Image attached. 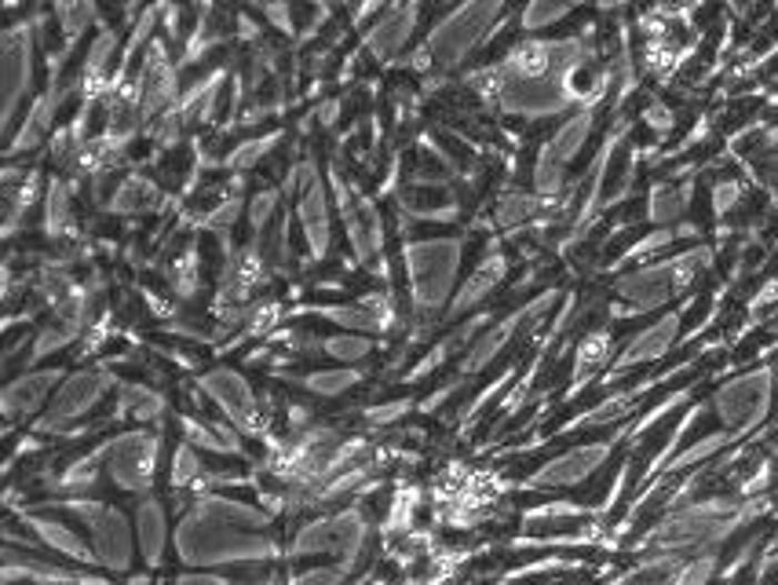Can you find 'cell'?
<instances>
[{
    "label": "cell",
    "instance_id": "obj_34",
    "mask_svg": "<svg viewBox=\"0 0 778 585\" xmlns=\"http://www.w3.org/2000/svg\"><path fill=\"white\" fill-rule=\"evenodd\" d=\"M70 186L62 180H48L44 186V234L48 239H70Z\"/></svg>",
    "mask_w": 778,
    "mask_h": 585
},
{
    "label": "cell",
    "instance_id": "obj_10",
    "mask_svg": "<svg viewBox=\"0 0 778 585\" xmlns=\"http://www.w3.org/2000/svg\"><path fill=\"white\" fill-rule=\"evenodd\" d=\"M593 121H596V107H582L574 118H567L556 129V135L542 147V158H537V169H534V194L542 198H556L563 191V176H567V165L577 158V151L585 147L588 132H593Z\"/></svg>",
    "mask_w": 778,
    "mask_h": 585
},
{
    "label": "cell",
    "instance_id": "obj_13",
    "mask_svg": "<svg viewBox=\"0 0 778 585\" xmlns=\"http://www.w3.org/2000/svg\"><path fill=\"white\" fill-rule=\"evenodd\" d=\"M771 406V370H752L746 377L727 381L724 389L713 395V410L720 414L727 432L742 435L749 428H757L764 417H768Z\"/></svg>",
    "mask_w": 778,
    "mask_h": 585
},
{
    "label": "cell",
    "instance_id": "obj_7",
    "mask_svg": "<svg viewBox=\"0 0 778 585\" xmlns=\"http://www.w3.org/2000/svg\"><path fill=\"white\" fill-rule=\"evenodd\" d=\"M114 373H110L107 366H92V370H78L70 373L67 381H62V389L55 392L52 406H48V414L37 421V432L41 435H67L84 414H92V410L103 403V395L114 389Z\"/></svg>",
    "mask_w": 778,
    "mask_h": 585
},
{
    "label": "cell",
    "instance_id": "obj_31",
    "mask_svg": "<svg viewBox=\"0 0 778 585\" xmlns=\"http://www.w3.org/2000/svg\"><path fill=\"white\" fill-rule=\"evenodd\" d=\"M99 472H107V454H103V446L92 454H84L78 457L70 468H62V476L55 480V487L62 494H70V497H81L95 487V480H99Z\"/></svg>",
    "mask_w": 778,
    "mask_h": 585
},
{
    "label": "cell",
    "instance_id": "obj_40",
    "mask_svg": "<svg viewBox=\"0 0 778 585\" xmlns=\"http://www.w3.org/2000/svg\"><path fill=\"white\" fill-rule=\"evenodd\" d=\"M282 198L285 194L279 191V186H263L260 194H253V202H249V228H253V239H260V234L271 228V220L279 216Z\"/></svg>",
    "mask_w": 778,
    "mask_h": 585
},
{
    "label": "cell",
    "instance_id": "obj_47",
    "mask_svg": "<svg viewBox=\"0 0 778 585\" xmlns=\"http://www.w3.org/2000/svg\"><path fill=\"white\" fill-rule=\"evenodd\" d=\"M347 571L344 567H315V571H304V575L289 578V585H341Z\"/></svg>",
    "mask_w": 778,
    "mask_h": 585
},
{
    "label": "cell",
    "instance_id": "obj_45",
    "mask_svg": "<svg viewBox=\"0 0 778 585\" xmlns=\"http://www.w3.org/2000/svg\"><path fill=\"white\" fill-rule=\"evenodd\" d=\"M713 571H717V556L713 553L695 556L691 564H684L680 571H676V578L669 585H706L713 578Z\"/></svg>",
    "mask_w": 778,
    "mask_h": 585
},
{
    "label": "cell",
    "instance_id": "obj_29",
    "mask_svg": "<svg viewBox=\"0 0 778 585\" xmlns=\"http://www.w3.org/2000/svg\"><path fill=\"white\" fill-rule=\"evenodd\" d=\"M336 516H322L311 520L307 527H300V534L289 545V556L304 559V556H336Z\"/></svg>",
    "mask_w": 778,
    "mask_h": 585
},
{
    "label": "cell",
    "instance_id": "obj_52",
    "mask_svg": "<svg viewBox=\"0 0 778 585\" xmlns=\"http://www.w3.org/2000/svg\"><path fill=\"white\" fill-rule=\"evenodd\" d=\"M169 585H231L223 575H209V571H191V575H183V578H175Z\"/></svg>",
    "mask_w": 778,
    "mask_h": 585
},
{
    "label": "cell",
    "instance_id": "obj_17",
    "mask_svg": "<svg viewBox=\"0 0 778 585\" xmlns=\"http://www.w3.org/2000/svg\"><path fill=\"white\" fill-rule=\"evenodd\" d=\"M417 16L421 8L417 4H395V8H384L381 19L373 22V27L362 33V48L381 59V62H392L398 52H403V44L413 37V30H417Z\"/></svg>",
    "mask_w": 778,
    "mask_h": 585
},
{
    "label": "cell",
    "instance_id": "obj_27",
    "mask_svg": "<svg viewBox=\"0 0 778 585\" xmlns=\"http://www.w3.org/2000/svg\"><path fill=\"white\" fill-rule=\"evenodd\" d=\"M135 538H140V553L150 567L161 564V553H165L169 542V524H165V508L158 502H143L140 513H135Z\"/></svg>",
    "mask_w": 778,
    "mask_h": 585
},
{
    "label": "cell",
    "instance_id": "obj_33",
    "mask_svg": "<svg viewBox=\"0 0 778 585\" xmlns=\"http://www.w3.org/2000/svg\"><path fill=\"white\" fill-rule=\"evenodd\" d=\"M169 285H172L175 296H186V301L202 290V256H198V242H186L180 253L172 256Z\"/></svg>",
    "mask_w": 778,
    "mask_h": 585
},
{
    "label": "cell",
    "instance_id": "obj_26",
    "mask_svg": "<svg viewBox=\"0 0 778 585\" xmlns=\"http://www.w3.org/2000/svg\"><path fill=\"white\" fill-rule=\"evenodd\" d=\"M114 414L118 417H135L140 425H154L165 414V395L161 392H150L146 384H132V381H121L118 384V403H114Z\"/></svg>",
    "mask_w": 778,
    "mask_h": 585
},
{
    "label": "cell",
    "instance_id": "obj_2",
    "mask_svg": "<svg viewBox=\"0 0 778 585\" xmlns=\"http://www.w3.org/2000/svg\"><path fill=\"white\" fill-rule=\"evenodd\" d=\"M271 516L223 494H202L175 527V553L191 567L274 559L279 542L267 534Z\"/></svg>",
    "mask_w": 778,
    "mask_h": 585
},
{
    "label": "cell",
    "instance_id": "obj_22",
    "mask_svg": "<svg viewBox=\"0 0 778 585\" xmlns=\"http://www.w3.org/2000/svg\"><path fill=\"white\" fill-rule=\"evenodd\" d=\"M676 333H680V315L658 319L655 326L644 330V333H636V337L625 344V352L614 359V373H622V370H629V366H639V363H650V359H661L673 347Z\"/></svg>",
    "mask_w": 778,
    "mask_h": 585
},
{
    "label": "cell",
    "instance_id": "obj_53",
    "mask_svg": "<svg viewBox=\"0 0 778 585\" xmlns=\"http://www.w3.org/2000/svg\"><path fill=\"white\" fill-rule=\"evenodd\" d=\"M336 114H341V99H325V103H322L311 118H315V121L322 124V129H330V124L336 121Z\"/></svg>",
    "mask_w": 778,
    "mask_h": 585
},
{
    "label": "cell",
    "instance_id": "obj_36",
    "mask_svg": "<svg viewBox=\"0 0 778 585\" xmlns=\"http://www.w3.org/2000/svg\"><path fill=\"white\" fill-rule=\"evenodd\" d=\"M687 202H691V183L687 186H665L658 183L655 191H650V220L655 223H673V220H680L684 216V209Z\"/></svg>",
    "mask_w": 778,
    "mask_h": 585
},
{
    "label": "cell",
    "instance_id": "obj_50",
    "mask_svg": "<svg viewBox=\"0 0 778 585\" xmlns=\"http://www.w3.org/2000/svg\"><path fill=\"white\" fill-rule=\"evenodd\" d=\"M263 19L274 22V30H282V33H293V8L289 4H267L263 8Z\"/></svg>",
    "mask_w": 778,
    "mask_h": 585
},
{
    "label": "cell",
    "instance_id": "obj_11",
    "mask_svg": "<svg viewBox=\"0 0 778 585\" xmlns=\"http://www.w3.org/2000/svg\"><path fill=\"white\" fill-rule=\"evenodd\" d=\"M198 389H202L212 403L223 410V417L242 432V435H263L267 432V417H263V406L256 403V392L242 373L231 366H216L198 377Z\"/></svg>",
    "mask_w": 778,
    "mask_h": 585
},
{
    "label": "cell",
    "instance_id": "obj_39",
    "mask_svg": "<svg viewBox=\"0 0 778 585\" xmlns=\"http://www.w3.org/2000/svg\"><path fill=\"white\" fill-rule=\"evenodd\" d=\"M373 352V341L362 337V333H341V337H322V355H333L341 359V363H362V359H370Z\"/></svg>",
    "mask_w": 778,
    "mask_h": 585
},
{
    "label": "cell",
    "instance_id": "obj_28",
    "mask_svg": "<svg viewBox=\"0 0 778 585\" xmlns=\"http://www.w3.org/2000/svg\"><path fill=\"white\" fill-rule=\"evenodd\" d=\"M610 333L607 330H596V333H588V337L577 344V352H574V389L570 395H577L585 389V384H593V377L599 370L607 366V359H610Z\"/></svg>",
    "mask_w": 778,
    "mask_h": 585
},
{
    "label": "cell",
    "instance_id": "obj_57",
    "mask_svg": "<svg viewBox=\"0 0 778 585\" xmlns=\"http://www.w3.org/2000/svg\"><path fill=\"white\" fill-rule=\"evenodd\" d=\"M771 103H775V107H778V95H775V99H771Z\"/></svg>",
    "mask_w": 778,
    "mask_h": 585
},
{
    "label": "cell",
    "instance_id": "obj_42",
    "mask_svg": "<svg viewBox=\"0 0 778 585\" xmlns=\"http://www.w3.org/2000/svg\"><path fill=\"white\" fill-rule=\"evenodd\" d=\"M202 457L191 443L175 446V457H172V487H191V483H202Z\"/></svg>",
    "mask_w": 778,
    "mask_h": 585
},
{
    "label": "cell",
    "instance_id": "obj_8",
    "mask_svg": "<svg viewBox=\"0 0 778 585\" xmlns=\"http://www.w3.org/2000/svg\"><path fill=\"white\" fill-rule=\"evenodd\" d=\"M103 454H107V476L114 487L129 494H146L158 472L161 440H158V432H150V428H132V432L114 435V440H107Z\"/></svg>",
    "mask_w": 778,
    "mask_h": 585
},
{
    "label": "cell",
    "instance_id": "obj_44",
    "mask_svg": "<svg viewBox=\"0 0 778 585\" xmlns=\"http://www.w3.org/2000/svg\"><path fill=\"white\" fill-rule=\"evenodd\" d=\"M512 377H516V366H512V370H505V373H501V377H497L494 384H486V389H483L479 395H475V400H472L468 406H464V410H461V421H475V417H479V414H483V410H486V406H491V403L497 400V395H501V392H505V389H508V381H512Z\"/></svg>",
    "mask_w": 778,
    "mask_h": 585
},
{
    "label": "cell",
    "instance_id": "obj_38",
    "mask_svg": "<svg viewBox=\"0 0 778 585\" xmlns=\"http://www.w3.org/2000/svg\"><path fill=\"white\" fill-rule=\"evenodd\" d=\"M52 16L59 19L62 33H67V48H62V52H70V48L78 44V37L95 22V4H55Z\"/></svg>",
    "mask_w": 778,
    "mask_h": 585
},
{
    "label": "cell",
    "instance_id": "obj_54",
    "mask_svg": "<svg viewBox=\"0 0 778 585\" xmlns=\"http://www.w3.org/2000/svg\"><path fill=\"white\" fill-rule=\"evenodd\" d=\"M234 22H238V37H245V41H256L260 37V27L249 16H234Z\"/></svg>",
    "mask_w": 778,
    "mask_h": 585
},
{
    "label": "cell",
    "instance_id": "obj_15",
    "mask_svg": "<svg viewBox=\"0 0 778 585\" xmlns=\"http://www.w3.org/2000/svg\"><path fill=\"white\" fill-rule=\"evenodd\" d=\"M610 443H588V446H574V451L552 457L548 465H542L526 480L531 491H556V487H574V483H585L593 472L607 462Z\"/></svg>",
    "mask_w": 778,
    "mask_h": 585
},
{
    "label": "cell",
    "instance_id": "obj_6",
    "mask_svg": "<svg viewBox=\"0 0 778 585\" xmlns=\"http://www.w3.org/2000/svg\"><path fill=\"white\" fill-rule=\"evenodd\" d=\"M709 260H713L709 249H691V253H684L676 260H661V264H647V268L633 271V275L618 279L614 290H618L622 301L633 304L636 315L639 311H655L658 304L669 301V296L687 290L698 271H706Z\"/></svg>",
    "mask_w": 778,
    "mask_h": 585
},
{
    "label": "cell",
    "instance_id": "obj_30",
    "mask_svg": "<svg viewBox=\"0 0 778 585\" xmlns=\"http://www.w3.org/2000/svg\"><path fill=\"white\" fill-rule=\"evenodd\" d=\"M242 209H245V202H242V176H238V180H231V194L220 198V202L212 205L209 213H198L194 223L202 231L216 234V239H228V234L234 231L238 216H242Z\"/></svg>",
    "mask_w": 778,
    "mask_h": 585
},
{
    "label": "cell",
    "instance_id": "obj_16",
    "mask_svg": "<svg viewBox=\"0 0 778 585\" xmlns=\"http://www.w3.org/2000/svg\"><path fill=\"white\" fill-rule=\"evenodd\" d=\"M62 381V370L59 366H48V370H30L22 373L19 381H8L4 395H0V414H4L8 425H19V421L33 417L37 410L48 403V395Z\"/></svg>",
    "mask_w": 778,
    "mask_h": 585
},
{
    "label": "cell",
    "instance_id": "obj_3",
    "mask_svg": "<svg viewBox=\"0 0 778 585\" xmlns=\"http://www.w3.org/2000/svg\"><path fill=\"white\" fill-rule=\"evenodd\" d=\"M461 253H464L461 239H424V242L403 245L413 311H417L424 322H435L443 315L449 293H454V285H457Z\"/></svg>",
    "mask_w": 778,
    "mask_h": 585
},
{
    "label": "cell",
    "instance_id": "obj_55",
    "mask_svg": "<svg viewBox=\"0 0 778 585\" xmlns=\"http://www.w3.org/2000/svg\"><path fill=\"white\" fill-rule=\"evenodd\" d=\"M764 143H768V147H778V124H775V129H768V135H764Z\"/></svg>",
    "mask_w": 778,
    "mask_h": 585
},
{
    "label": "cell",
    "instance_id": "obj_18",
    "mask_svg": "<svg viewBox=\"0 0 778 585\" xmlns=\"http://www.w3.org/2000/svg\"><path fill=\"white\" fill-rule=\"evenodd\" d=\"M62 99H67V92H62L59 78H52V84H48V92L37 95L33 103H30L27 118H22V129L8 140V158H19V154L37 151V147H41L44 135L52 132V121H55V114H59Z\"/></svg>",
    "mask_w": 778,
    "mask_h": 585
},
{
    "label": "cell",
    "instance_id": "obj_4",
    "mask_svg": "<svg viewBox=\"0 0 778 585\" xmlns=\"http://www.w3.org/2000/svg\"><path fill=\"white\" fill-rule=\"evenodd\" d=\"M501 4H468V8H454L446 11V19L428 33V48L432 56V78H446L449 70H457L464 59H468L475 48L491 41L494 33V19L501 16Z\"/></svg>",
    "mask_w": 778,
    "mask_h": 585
},
{
    "label": "cell",
    "instance_id": "obj_32",
    "mask_svg": "<svg viewBox=\"0 0 778 585\" xmlns=\"http://www.w3.org/2000/svg\"><path fill=\"white\" fill-rule=\"evenodd\" d=\"M548 209V198L542 194H523V191H508L494 209V223L497 228H523L534 216H542Z\"/></svg>",
    "mask_w": 778,
    "mask_h": 585
},
{
    "label": "cell",
    "instance_id": "obj_49",
    "mask_svg": "<svg viewBox=\"0 0 778 585\" xmlns=\"http://www.w3.org/2000/svg\"><path fill=\"white\" fill-rule=\"evenodd\" d=\"M738 198H742V186H738L735 180H724V183H717V191H713V209H717V213H727V209H735Z\"/></svg>",
    "mask_w": 778,
    "mask_h": 585
},
{
    "label": "cell",
    "instance_id": "obj_14",
    "mask_svg": "<svg viewBox=\"0 0 778 585\" xmlns=\"http://www.w3.org/2000/svg\"><path fill=\"white\" fill-rule=\"evenodd\" d=\"M132 84L140 89V114L161 118L180 99V70L169 59V48L161 41H150L140 59V70L132 73Z\"/></svg>",
    "mask_w": 778,
    "mask_h": 585
},
{
    "label": "cell",
    "instance_id": "obj_46",
    "mask_svg": "<svg viewBox=\"0 0 778 585\" xmlns=\"http://www.w3.org/2000/svg\"><path fill=\"white\" fill-rule=\"evenodd\" d=\"M567 11V4H531L523 11V30H545L552 22H559Z\"/></svg>",
    "mask_w": 778,
    "mask_h": 585
},
{
    "label": "cell",
    "instance_id": "obj_21",
    "mask_svg": "<svg viewBox=\"0 0 778 585\" xmlns=\"http://www.w3.org/2000/svg\"><path fill=\"white\" fill-rule=\"evenodd\" d=\"M508 275V260L501 256V253H491L483 260L479 268L472 271L468 275V282L461 285V290L454 293V301H449V311H446V319L449 322H457L461 315H468L472 307H479L486 296H491L497 285H501V279Z\"/></svg>",
    "mask_w": 778,
    "mask_h": 585
},
{
    "label": "cell",
    "instance_id": "obj_24",
    "mask_svg": "<svg viewBox=\"0 0 778 585\" xmlns=\"http://www.w3.org/2000/svg\"><path fill=\"white\" fill-rule=\"evenodd\" d=\"M519 326H526V307H519L516 315H508V319H501L497 326L486 333V337H479L472 347H468V355H464V363H461V373H468V377H475V373H483L486 366L494 363V359L505 352V347L512 344V337L519 333Z\"/></svg>",
    "mask_w": 778,
    "mask_h": 585
},
{
    "label": "cell",
    "instance_id": "obj_20",
    "mask_svg": "<svg viewBox=\"0 0 778 585\" xmlns=\"http://www.w3.org/2000/svg\"><path fill=\"white\" fill-rule=\"evenodd\" d=\"M296 216H300V228H304L311 260H325V253H330V245H333V223H330V191H325L322 180H315L300 194Z\"/></svg>",
    "mask_w": 778,
    "mask_h": 585
},
{
    "label": "cell",
    "instance_id": "obj_5",
    "mask_svg": "<svg viewBox=\"0 0 778 585\" xmlns=\"http://www.w3.org/2000/svg\"><path fill=\"white\" fill-rule=\"evenodd\" d=\"M48 508H55V513H70V516L81 520V524L88 527V534H92L95 559L107 571H118V575H124V571L132 567V549H135L132 527H129V520H124V513H118L114 505L95 502V497H62V502H48Z\"/></svg>",
    "mask_w": 778,
    "mask_h": 585
},
{
    "label": "cell",
    "instance_id": "obj_48",
    "mask_svg": "<svg viewBox=\"0 0 778 585\" xmlns=\"http://www.w3.org/2000/svg\"><path fill=\"white\" fill-rule=\"evenodd\" d=\"M413 410L410 400H398V403H387V406H376V410H366V421L370 425H392V421L406 417Z\"/></svg>",
    "mask_w": 778,
    "mask_h": 585
},
{
    "label": "cell",
    "instance_id": "obj_37",
    "mask_svg": "<svg viewBox=\"0 0 778 585\" xmlns=\"http://www.w3.org/2000/svg\"><path fill=\"white\" fill-rule=\"evenodd\" d=\"M274 143H282V132H267V135H256V140H245V143H238L234 151L223 158V165H228L231 172H249V169H256V161H263L271 151H274Z\"/></svg>",
    "mask_w": 778,
    "mask_h": 585
},
{
    "label": "cell",
    "instance_id": "obj_25",
    "mask_svg": "<svg viewBox=\"0 0 778 585\" xmlns=\"http://www.w3.org/2000/svg\"><path fill=\"white\" fill-rule=\"evenodd\" d=\"M161 205H165V191L150 176H140V172L124 176L118 183V191L110 194V209H114L118 216H146V213H158Z\"/></svg>",
    "mask_w": 778,
    "mask_h": 585
},
{
    "label": "cell",
    "instance_id": "obj_9",
    "mask_svg": "<svg viewBox=\"0 0 778 585\" xmlns=\"http://www.w3.org/2000/svg\"><path fill=\"white\" fill-rule=\"evenodd\" d=\"M33 37H37L33 22H19V27H8L0 33V124H4V132L11 129L19 103L30 92Z\"/></svg>",
    "mask_w": 778,
    "mask_h": 585
},
{
    "label": "cell",
    "instance_id": "obj_23",
    "mask_svg": "<svg viewBox=\"0 0 778 585\" xmlns=\"http://www.w3.org/2000/svg\"><path fill=\"white\" fill-rule=\"evenodd\" d=\"M22 520H27V527H33L37 538H41L48 549H55L59 556H70V559H78V564H99L92 545H88L81 534H73V527H67L62 520L44 516V513H30V508L22 513Z\"/></svg>",
    "mask_w": 778,
    "mask_h": 585
},
{
    "label": "cell",
    "instance_id": "obj_35",
    "mask_svg": "<svg viewBox=\"0 0 778 585\" xmlns=\"http://www.w3.org/2000/svg\"><path fill=\"white\" fill-rule=\"evenodd\" d=\"M358 381H362V373L351 370V366H341V370H315V373H304V377H300V389L315 392V395H322V400H336V395H344V392L355 389Z\"/></svg>",
    "mask_w": 778,
    "mask_h": 585
},
{
    "label": "cell",
    "instance_id": "obj_51",
    "mask_svg": "<svg viewBox=\"0 0 778 585\" xmlns=\"http://www.w3.org/2000/svg\"><path fill=\"white\" fill-rule=\"evenodd\" d=\"M644 118H647L650 129H658V132H669V129H673V110H669V107H661V103L650 107Z\"/></svg>",
    "mask_w": 778,
    "mask_h": 585
},
{
    "label": "cell",
    "instance_id": "obj_41",
    "mask_svg": "<svg viewBox=\"0 0 778 585\" xmlns=\"http://www.w3.org/2000/svg\"><path fill=\"white\" fill-rule=\"evenodd\" d=\"M735 440H738L735 432H713V435H706V440H701V443L687 446V451H684L680 457H673V462H669V472H684L687 465L706 462V457H713L717 451H724V446H727V443H735Z\"/></svg>",
    "mask_w": 778,
    "mask_h": 585
},
{
    "label": "cell",
    "instance_id": "obj_19",
    "mask_svg": "<svg viewBox=\"0 0 778 585\" xmlns=\"http://www.w3.org/2000/svg\"><path fill=\"white\" fill-rule=\"evenodd\" d=\"M16 582H33V585H110L107 578L99 575H81V571H70V567H59V564H48V559H33V556H22L16 549L4 553V585H16Z\"/></svg>",
    "mask_w": 778,
    "mask_h": 585
},
{
    "label": "cell",
    "instance_id": "obj_43",
    "mask_svg": "<svg viewBox=\"0 0 778 585\" xmlns=\"http://www.w3.org/2000/svg\"><path fill=\"white\" fill-rule=\"evenodd\" d=\"M282 322V304H253V311H249V322H245V337H267V333Z\"/></svg>",
    "mask_w": 778,
    "mask_h": 585
},
{
    "label": "cell",
    "instance_id": "obj_56",
    "mask_svg": "<svg viewBox=\"0 0 778 585\" xmlns=\"http://www.w3.org/2000/svg\"><path fill=\"white\" fill-rule=\"evenodd\" d=\"M260 585H282L279 578H267V582H260Z\"/></svg>",
    "mask_w": 778,
    "mask_h": 585
},
{
    "label": "cell",
    "instance_id": "obj_1",
    "mask_svg": "<svg viewBox=\"0 0 778 585\" xmlns=\"http://www.w3.org/2000/svg\"><path fill=\"white\" fill-rule=\"evenodd\" d=\"M585 62V41H523L494 67L468 73L464 84L494 99L505 114L552 118L574 103L585 107V95L577 89V70Z\"/></svg>",
    "mask_w": 778,
    "mask_h": 585
},
{
    "label": "cell",
    "instance_id": "obj_12",
    "mask_svg": "<svg viewBox=\"0 0 778 585\" xmlns=\"http://www.w3.org/2000/svg\"><path fill=\"white\" fill-rule=\"evenodd\" d=\"M330 186L336 194V209H341V216H344L351 253H355L358 264H373L376 253H381V245H384L381 209H376V202H370V198H362L355 186H347L341 169H330Z\"/></svg>",
    "mask_w": 778,
    "mask_h": 585
}]
</instances>
